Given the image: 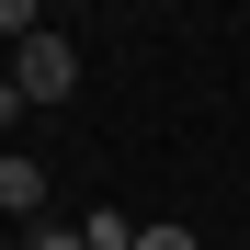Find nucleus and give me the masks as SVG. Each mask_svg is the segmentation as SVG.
Masks as SVG:
<instances>
[{
	"mask_svg": "<svg viewBox=\"0 0 250 250\" xmlns=\"http://www.w3.org/2000/svg\"><path fill=\"white\" fill-rule=\"evenodd\" d=\"M12 91H23V103H68V91H80L68 34H23V46H12Z\"/></svg>",
	"mask_w": 250,
	"mask_h": 250,
	"instance_id": "1",
	"label": "nucleus"
},
{
	"mask_svg": "<svg viewBox=\"0 0 250 250\" xmlns=\"http://www.w3.org/2000/svg\"><path fill=\"white\" fill-rule=\"evenodd\" d=\"M0 205L34 216V205H46V159H0Z\"/></svg>",
	"mask_w": 250,
	"mask_h": 250,
	"instance_id": "2",
	"label": "nucleus"
},
{
	"mask_svg": "<svg viewBox=\"0 0 250 250\" xmlns=\"http://www.w3.org/2000/svg\"><path fill=\"white\" fill-rule=\"evenodd\" d=\"M80 250H137V228H125L114 205H91V216H80Z\"/></svg>",
	"mask_w": 250,
	"mask_h": 250,
	"instance_id": "3",
	"label": "nucleus"
},
{
	"mask_svg": "<svg viewBox=\"0 0 250 250\" xmlns=\"http://www.w3.org/2000/svg\"><path fill=\"white\" fill-rule=\"evenodd\" d=\"M23 34H46V0H0V46H23Z\"/></svg>",
	"mask_w": 250,
	"mask_h": 250,
	"instance_id": "4",
	"label": "nucleus"
},
{
	"mask_svg": "<svg viewBox=\"0 0 250 250\" xmlns=\"http://www.w3.org/2000/svg\"><path fill=\"white\" fill-rule=\"evenodd\" d=\"M137 250H205L193 228H171V216H159V228H137Z\"/></svg>",
	"mask_w": 250,
	"mask_h": 250,
	"instance_id": "5",
	"label": "nucleus"
},
{
	"mask_svg": "<svg viewBox=\"0 0 250 250\" xmlns=\"http://www.w3.org/2000/svg\"><path fill=\"white\" fill-rule=\"evenodd\" d=\"M23 250H80V239H68V228H34V239H23Z\"/></svg>",
	"mask_w": 250,
	"mask_h": 250,
	"instance_id": "6",
	"label": "nucleus"
},
{
	"mask_svg": "<svg viewBox=\"0 0 250 250\" xmlns=\"http://www.w3.org/2000/svg\"><path fill=\"white\" fill-rule=\"evenodd\" d=\"M12 114H23V91H12V80H0V137H12Z\"/></svg>",
	"mask_w": 250,
	"mask_h": 250,
	"instance_id": "7",
	"label": "nucleus"
}]
</instances>
